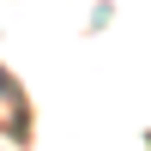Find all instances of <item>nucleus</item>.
I'll list each match as a JSON object with an SVG mask.
<instances>
[]
</instances>
